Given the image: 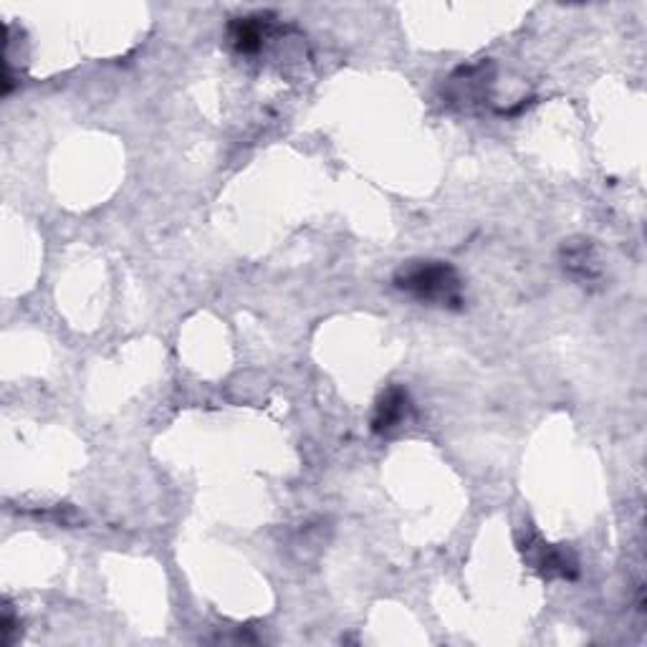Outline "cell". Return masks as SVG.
<instances>
[{
	"label": "cell",
	"mask_w": 647,
	"mask_h": 647,
	"mask_svg": "<svg viewBox=\"0 0 647 647\" xmlns=\"http://www.w3.org/2000/svg\"><path fill=\"white\" fill-rule=\"evenodd\" d=\"M395 289L428 306H443L459 312L465 304V283L459 269L447 261H408L395 273Z\"/></svg>",
	"instance_id": "obj_1"
},
{
	"label": "cell",
	"mask_w": 647,
	"mask_h": 647,
	"mask_svg": "<svg viewBox=\"0 0 647 647\" xmlns=\"http://www.w3.org/2000/svg\"><path fill=\"white\" fill-rule=\"evenodd\" d=\"M521 551L531 569L543 576V580H574L580 574V564L572 551L562 547H551V543L541 541L539 537H529L521 541Z\"/></svg>",
	"instance_id": "obj_2"
},
{
	"label": "cell",
	"mask_w": 647,
	"mask_h": 647,
	"mask_svg": "<svg viewBox=\"0 0 647 647\" xmlns=\"http://www.w3.org/2000/svg\"><path fill=\"white\" fill-rule=\"evenodd\" d=\"M562 269L580 287H592L602 279V261L597 246L590 238H569L562 246Z\"/></svg>",
	"instance_id": "obj_3"
},
{
	"label": "cell",
	"mask_w": 647,
	"mask_h": 647,
	"mask_svg": "<svg viewBox=\"0 0 647 647\" xmlns=\"http://www.w3.org/2000/svg\"><path fill=\"white\" fill-rule=\"evenodd\" d=\"M412 416V400L410 392L400 385L387 387L379 395L373 412V433L375 435H392L395 430H400L405 422Z\"/></svg>",
	"instance_id": "obj_4"
},
{
	"label": "cell",
	"mask_w": 647,
	"mask_h": 647,
	"mask_svg": "<svg viewBox=\"0 0 647 647\" xmlns=\"http://www.w3.org/2000/svg\"><path fill=\"white\" fill-rule=\"evenodd\" d=\"M490 68L494 66L486 64V62L468 66V68H461V72L451 79V99L461 101L463 107L481 105V101L486 99V89L490 86V82H494Z\"/></svg>",
	"instance_id": "obj_5"
},
{
	"label": "cell",
	"mask_w": 647,
	"mask_h": 647,
	"mask_svg": "<svg viewBox=\"0 0 647 647\" xmlns=\"http://www.w3.org/2000/svg\"><path fill=\"white\" fill-rule=\"evenodd\" d=\"M266 36H269L266 15H248V19H236L228 25V43L238 54H258Z\"/></svg>",
	"instance_id": "obj_6"
},
{
	"label": "cell",
	"mask_w": 647,
	"mask_h": 647,
	"mask_svg": "<svg viewBox=\"0 0 647 647\" xmlns=\"http://www.w3.org/2000/svg\"><path fill=\"white\" fill-rule=\"evenodd\" d=\"M13 633H15V617L11 607L6 605V612H3V643L11 645L13 643Z\"/></svg>",
	"instance_id": "obj_7"
}]
</instances>
